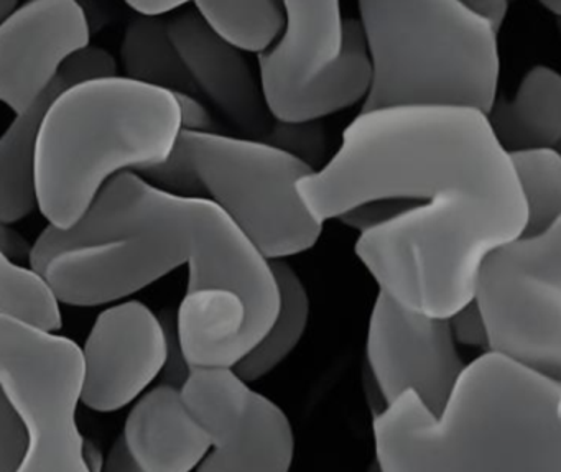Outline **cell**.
Listing matches in <instances>:
<instances>
[{
    "label": "cell",
    "instance_id": "cell-30",
    "mask_svg": "<svg viewBox=\"0 0 561 472\" xmlns=\"http://www.w3.org/2000/svg\"><path fill=\"white\" fill-rule=\"evenodd\" d=\"M461 2L472 14L488 22L495 34H499L505 18H507L511 0H461Z\"/></svg>",
    "mask_w": 561,
    "mask_h": 472
},
{
    "label": "cell",
    "instance_id": "cell-33",
    "mask_svg": "<svg viewBox=\"0 0 561 472\" xmlns=\"http://www.w3.org/2000/svg\"><path fill=\"white\" fill-rule=\"evenodd\" d=\"M126 2L140 15H163L195 0H126Z\"/></svg>",
    "mask_w": 561,
    "mask_h": 472
},
{
    "label": "cell",
    "instance_id": "cell-25",
    "mask_svg": "<svg viewBox=\"0 0 561 472\" xmlns=\"http://www.w3.org/2000/svg\"><path fill=\"white\" fill-rule=\"evenodd\" d=\"M58 73L75 87L87 81L100 80V78L117 77V64L110 51L103 48L90 47L71 55Z\"/></svg>",
    "mask_w": 561,
    "mask_h": 472
},
{
    "label": "cell",
    "instance_id": "cell-11",
    "mask_svg": "<svg viewBox=\"0 0 561 472\" xmlns=\"http://www.w3.org/2000/svg\"><path fill=\"white\" fill-rule=\"evenodd\" d=\"M367 356L386 406L413 390L433 415L442 413L466 366L448 318L412 310L383 290L370 316Z\"/></svg>",
    "mask_w": 561,
    "mask_h": 472
},
{
    "label": "cell",
    "instance_id": "cell-37",
    "mask_svg": "<svg viewBox=\"0 0 561 472\" xmlns=\"http://www.w3.org/2000/svg\"><path fill=\"white\" fill-rule=\"evenodd\" d=\"M274 2L278 5V8L284 9V0H274Z\"/></svg>",
    "mask_w": 561,
    "mask_h": 472
},
{
    "label": "cell",
    "instance_id": "cell-3",
    "mask_svg": "<svg viewBox=\"0 0 561 472\" xmlns=\"http://www.w3.org/2000/svg\"><path fill=\"white\" fill-rule=\"evenodd\" d=\"M374 438L383 472H561L560 380L491 350L465 366L439 415L405 390Z\"/></svg>",
    "mask_w": 561,
    "mask_h": 472
},
{
    "label": "cell",
    "instance_id": "cell-23",
    "mask_svg": "<svg viewBox=\"0 0 561 472\" xmlns=\"http://www.w3.org/2000/svg\"><path fill=\"white\" fill-rule=\"evenodd\" d=\"M275 149L290 153L317 172L328 156V133L320 119L278 120L267 139L264 140Z\"/></svg>",
    "mask_w": 561,
    "mask_h": 472
},
{
    "label": "cell",
    "instance_id": "cell-16",
    "mask_svg": "<svg viewBox=\"0 0 561 472\" xmlns=\"http://www.w3.org/2000/svg\"><path fill=\"white\" fill-rule=\"evenodd\" d=\"M505 152L553 149L561 143V78L548 67L525 74L514 97H495L485 114Z\"/></svg>",
    "mask_w": 561,
    "mask_h": 472
},
{
    "label": "cell",
    "instance_id": "cell-8",
    "mask_svg": "<svg viewBox=\"0 0 561 472\" xmlns=\"http://www.w3.org/2000/svg\"><path fill=\"white\" fill-rule=\"evenodd\" d=\"M83 349L54 331L0 313V389L27 429L22 472H88L77 425Z\"/></svg>",
    "mask_w": 561,
    "mask_h": 472
},
{
    "label": "cell",
    "instance_id": "cell-36",
    "mask_svg": "<svg viewBox=\"0 0 561 472\" xmlns=\"http://www.w3.org/2000/svg\"><path fill=\"white\" fill-rule=\"evenodd\" d=\"M538 2H540L547 11H550L551 14H561V0H538Z\"/></svg>",
    "mask_w": 561,
    "mask_h": 472
},
{
    "label": "cell",
    "instance_id": "cell-32",
    "mask_svg": "<svg viewBox=\"0 0 561 472\" xmlns=\"http://www.w3.org/2000/svg\"><path fill=\"white\" fill-rule=\"evenodd\" d=\"M0 249L12 258H25L31 255L32 245L24 235L19 234L9 225L0 221Z\"/></svg>",
    "mask_w": 561,
    "mask_h": 472
},
{
    "label": "cell",
    "instance_id": "cell-27",
    "mask_svg": "<svg viewBox=\"0 0 561 472\" xmlns=\"http://www.w3.org/2000/svg\"><path fill=\"white\" fill-rule=\"evenodd\" d=\"M407 208H410V206L402 203V199H376V202L363 203L356 208H351L350 211L343 212L337 219H341L344 225L351 226V228L366 232L390 221L400 212L405 211Z\"/></svg>",
    "mask_w": 561,
    "mask_h": 472
},
{
    "label": "cell",
    "instance_id": "cell-10",
    "mask_svg": "<svg viewBox=\"0 0 561 472\" xmlns=\"http://www.w3.org/2000/svg\"><path fill=\"white\" fill-rule=\"evenodd\" d=\"M180 392L211 441L213 451L198 471H290L295 452L290 419L232 367H195Z\"/></svg>",
    "mask_w": 561,
    "mask_h": 472
},
{
    "label": "cell",
    "instance_id": "cell-19",
    "mask_svg": "<svg viewBox=\"0 0 561 472\" xmlns=\"http://www.w3.org/2000/svg\"><path fill=\"white\" fill-rule=\"evenodd\" d=\"M121 57L127 78L172 93H198L162 15L134 19L124 34Z\"/></svg>",
    "mask_w": 561,
    "mask_h": 472
},
{
    "label": "cell",
    "instance_id": "cell-26",
    "mask_svg": "<svg viewBox=\"0 0 561 472\" xmlns=\"http://www.w3.org/2000/svg\"><path fill=\"white\" fill-rule=\"evenodd\" d=\"M162 323L163 333H165L167 356L163 364V379L170 385L182 387L188 379L192 367L183 354L182 344H180L179 327H176V314L173 311L165 310L159 318Z\"/></svg>",
    "mask_w": 561,
    "mask_h": 472
},
{
    "label": "cell",
    "instance_id": "cell-28",
    "mask_svg": "<svg viewBox=\"0 0 561 472\" xmlns=\"http://www.w3.org/2000/svg\"><path fill=\"white\" fill-rule=\"evenodd\" d=\"M448 321L456 343L471 347H488V331L474 298L448 316Z\"/></svg>",
    "mask_w": 561,
    "mask_h": 472
},
{
    "label": "cell",
    "instance_id": "cell-31",
    "mask_svg": "<svg viewBox=\"0 0 561 472\" xmlns=\"http://www.w3.org/2000/svg\"><path fill=\"white\" fill-rule=\"evenodd\" d=\"M103 471L107 472H134L140 471L137 465L136 459H134L133 452H130L129 446H127L126 438L121 435L119 438L114 442L111 448L110 454L104 458Z\"/></svg>",
    "mask_w": 561,
    "mask_h": 472
},
{
    "label": "cell",
    "instance_id": "cell-20",
    "mask_svg": "<svg viewBox=\"0 0 561 472\" xmlns=\"http://www.w3.org/2000/svg\"><path fill=\"white\" fill-rule=\"evenodd\" d=\"M206 24L241 51L264 54L285 27L284 9L274 0H195Z\"/></svg>",
    "mask_w": 561,
    "mask_h": 472
},
{
    "label": "cell",
    "instance_id": "cell-29",
    "mask_svg": "<svg viewBox=\"0 0 561 472\" xmlns=\"http://www.w3.org/2000/svg\"><path fill=\"white\" fill-rule=\"evenodd\" d=\"M180 107V123L183 130L195 133H211L213 119L209 111L199 103L195 94L173 93Z\"/></svg>",
    "mask_w": 561,
    "mask_h": 472
},
{
    "label": "cell",
    "instance_id": "cell-12",
    "mask_svg": "<svg viewBox=\"0 0 561 472\" xmlns=\"http://www.w3.org/2000/svg\"><path fill=\"white\" fill-rule=\"evenodd\" d=\"M90 38L78 0H27L9 12L0 21V103L24 113Z\"/></svg>",
    "mask_w": 561,
    "mask_h": 472
},
{
    "label": "cell",
    "instance_id": "cell-6",
    "mask_svg": "<svg viewBox=\"0 0 561 472\" xmlns=\"http://www.w3.org/2000/svg\"><path fill=\"white\" fill-rule=\"evenodd\" d=\"M313 172L265 142L183 129L169 159L144 170L173 192L211 196L267 261L300 254L320 239L323 222L298 193Z\"/></svg>",
    "mask_w": 561,
    "mask_h": 472
},
{
    "label": "cell",
    "instance_id": "cell-22",
    "mask_svg": "<svg viewBox=\"0 0 561 472\" xmlns=\"http://www.w3.org/2000/svg\"><path fill=\"white\" fill-rule=\"evenodd\" d=\"M0 313L48 331L64 326L60 300L44 275L14 264L0 249Z\"/></svg>",
    "mask_w": 561,
    "mask_h": 472
},
{
    "label": "cell",
    "instance_id": "cell-18",
    "mask_svg": "<svg viewBox=\"0 0 561 472\" xmlns=\"http://www.w3.org/2000/svg\"><path fill=\"white\" fill-rule=\"evenodd\" d=\"M268 264L277 284L278 310L267 333L232 366L244 382H254L277 369L300 343L310 318V298L297 272L282 258Z\"/></svg>",
    "mask_w": 561,
    "mask_h": 472
},
{
    "label": "cell",
    "instance_id": "cell-5",
    "mask_svg": "<svg viewBox=\"0 0 561 472\" xmlns=\"http://www.w3.org/2000/svg\"><path fill=\"white\" fill-rule=\"evenodd\" d=\"M373 81L363 111L497 97V34L461 0H359Z\"/></svg>",
    "mask_w": 561,
    "mask_h": 472
},
{
    "label": "cell",
    "instance_id": "cell-17",
    "mask_svg": "<svg viewBox=\"0 0 561 472\" xmlns=\"http://www.w3.org/2000/svg\"><path fill=\"white\" fill-rule=\"evenodd\" d=\"M71 88L61 77L0 136V221L14 225L38 208L35 189V146L51 101Z\"/></svg>",
    "mask_w": 561,
    "mask_h": 472
},
{
    "label": "cell",
    "instance_id": "cell-38",
    "mask_svg": "<svg viewBox=\"0 0 561 472\" xmlns=\"http://www.w3.org/2000/svg\"><path fill=\"white\" fill-rule=\"evenodd\" d=\"M511 2H512V0H511Z\"/></svg>",
    "mask_w": 561,
    "mask_h": 472
},
{
    "label": "cell",
    "instance_id": "cell-35",
    "mask_svg": "<svg viewBox=\"0 0 561 472\" xmlns=\"http://www.w3.org/2000/svg\"><path fill=\"white\" fill-rule=\"evenodd\" d=\"M19 0H0V21L18 8Z\"/></svg>",
    "mask_w": 561,
    "mask_h": 472
},
{
    "label": "cell",
    "instance_id": "cell-14",
    "mask_svg": "<svg viewBox=\"0 0 561 472\" xmlns=\"http://www.w3.org/2000/svg\"><path fill=\"white\" fill-rule=\"evenodd\" d=\"M167 28L198 93H205L245 139L264 142L275 117L241 50L219 37L198 11L176 15Z\"/></svg>",
    "mask_w": 561,
    "mask_h": 472
},
{
    "label": "cell",
    "instance_id": "cell-1",
    "mask_svg": "<svg viewBox=\"0 0 561 472\" xmlns=\"http://www.w3.org/2000/svg\"><path fill=\"white\" fill-rule=\"evenodd\" d=\"M298 193L321 222L376 199H426L363 232L356 254L380 290L432 316L472 300L482 258L527 221L511 157L468 106L363 111Z\"/></svg>",
    "mask_w": 561,
    "mask_h": 472
},
{
    "label": "cell",
    "instance_id": "cell-2",
    "mask_svg": "<svg viewBox=\"0 0 561 472\" xmlns=\"http://www.w3.org/2000/svg\"><path fill=\"white\" fill-rule=\"evenodd\" d=\"M31 267L61 303H113L188 265L176 314L192 367H232L267 333L278 290L267 258L211 199L180 196L126 170L70 229L48 226Z\"/></svg>",
    "mask_w": 561,
    "mask_h": 472
},
{
    "label": "cell",
    "instance_id": "cell-9",
    "mask_svg": "<svg viewBox=\"0 0 561 472\" xmlns=\"http://www.w3.org/2000/svg\"><path fill=\"white\" fill-rule=\"evenodd\" d=\"M488 347L543 376L561 377V219L492 249L476 275Z\"/></svg>",
    "mask_w": 561,
    "mask_h": 472
},
{
    "label": "cell",
    "instance_id": "cell-21",
    "mask_svg": "<svg viewBox=\"0 0 561 472\" xmlns=\"http://www.w3.org/2000/svg\"><path fill=\"white\" fill-rule=\"evenodd\" d=\"M508 157L527 208V221L520 235L541 234L560 221V153L553 149H534L511 152Z\"/></svg>",
    "mask_w": 561,
    "mask_h": 472
},
{
    "label": "cell",
    "instance_id": "cell-4",
    "mask_svg": "<svg viewBox=\"0 0 561 472\" xmlns=\"http://www.w3.org/2000/svg\"><path fill=\"white\" fill-rule=\"evenodd\" d=\"M180 133L172 91L121 77L68 88L51 101L38 130V209L50 226L73 228L114 175L162 165Z\"/></svg>",
    "mask_w": 561,
    "mask_h": 472
},
{
    "label": "cell",
    "instance_id": "cell-24",
    "mask_svg": "<svg viewBox=\"0 0 561 472\" xmlns=\"http://www.w3.org/2000/svg\"><path fill=\"white\" fill-rule=\"evenodd\" d=\"M27 429L0 389V472H15L27 452Z\"/></svg>",
    "mask_w": 561,
    "mask_h": 472
},
{
    "label": "cell",
    "instance_id": "cell-7",
    "mask_svg": "<svg viewBox=\"0 0 561 472\" xmlns=\"http://www.w3.org/2000/svg\"><path fill=\"white\" fill-rule=\"evenodd\" d=\"M285 34L261 54L262 90L278 120L321 119L369 93L373 61L359 21L340 0H284Z\"/></svg>",
    "mask_w": 561,
    "mask_h": 472
},
{
    "label": "cell",
    "instance_id": "cell-13",
    "mask_svg": "<svg viewBox=\"0 0 561 472\" xmlns=\"http://www.w3.org/2000/svg\"><path fill=\"white\" fill-rule=\"evenodd\" d=\"M165 356V333L149 307L126 301L107 308L84 344L81 400L94 412L124 408L162 372Z\"/></svg>",
    "mask_w": 561,
    "mask_h": 472
},
{
    "label": "cell",
    "instance_id": "cell-34",
    "mask_svg": "<svg viewBox=\"0 0 561 472\" xmlns=\"http://www.w3.org/2000/svg\"><path fill=\"white\" fill-rule=\"evenodd\" d=\"M83 459L84 464H87L88 472H100L103 471L104 465V454L93 441H88L84 439L83 442Z\"/></svg>",
    "mask_w": 561,
    "mask_h": 472
},
{
    "label": "cell",
    "instance_id": "cell-15",
    "mask_svg": "<svg viewBox=\"0 0 561 472\" xmlns=\"http://www.w3.org/2000/svg\"><path fill=\"white\" fill-rule=\"evenodd\" d=\"M124 438L144 472H188L211 449L208 433L183 402L179 387L162 383L130 410Z\"/></svg>",
    "mask_w": 561,
    "mask_h": 472
}]
</instances>
